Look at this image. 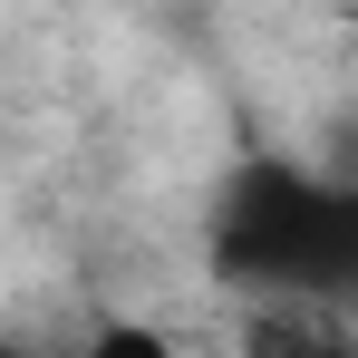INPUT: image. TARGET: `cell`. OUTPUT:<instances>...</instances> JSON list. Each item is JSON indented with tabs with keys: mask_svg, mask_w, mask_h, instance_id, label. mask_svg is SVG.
<instances>
[{
	"mask_svg": "<svg viewBox=\"0 0 358 358\" xmlns=\"http://www.w3.org/2000/svg\"><path fill=\"white\" fill-rule=\"evenodd\" d=\"M242 358H358V329L349 310H252V329H242Z\"/></svg>",
	"mask_w": 358,
	"mask_h": 358,
	"instance_id": "obj_2",
	"label": "cell"
},
{
	"mask_svg": "<svg viewBox=\"0 0 358 358\" xmlns=\"http://www.w3.org/2000/svg\"><path fill=\"white\" fill-rule=\"evenodd\" d=\"M78 358H184V339L155 329V320H97V329L78 339Z\"/></svg>",
	"mask_w": 358,
	"mask_h": 358,
	"instance_id": "obj_3",
	"label": "cell"
},
{
	"mask_svg": "<svg viewBox=\"0 0 358 358\" xmlns=\"http://www.w3.org/2000/svg\"><path fill=\"white\" fill-rule=\"evenodd\" d=\"M213 271L262 310H358V184L310 175L291 155H252L213 213Z\"/></svg>",
	"mask_w": 358,
	"mask_h": 358,
	"instance_id": "obj_1",
	"label": "cell"
}]
</instances>
